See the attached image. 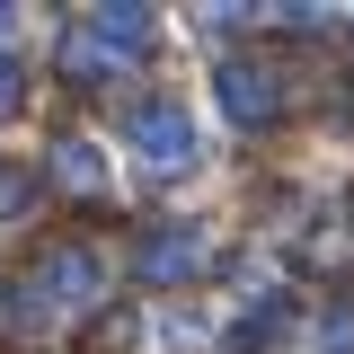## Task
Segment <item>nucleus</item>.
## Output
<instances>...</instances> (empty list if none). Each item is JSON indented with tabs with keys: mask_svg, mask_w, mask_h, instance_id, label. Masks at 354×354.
Masks as SVG:
<instances>
[{
	"mask_svg": "<svg viewBox=\"0 0 354 354\" xmlns=\"http://www.w3.org/2000/svg\"><path fill=\"white\" fill-rule=\"evenodd\" d=\"M115 142L133 151V169H151V177H186V169L213 160L195 97H177V88H133L115 106Z\"/></svg>",
	"mask_w": 354,
	"mask_h": 354,
	"instance_id": "obj_1",
	"label": "nucleus"
},
{
	"mask_svg": "<svg viewBox=\"0 0 354 354\" xmlns=\"http://www.w3.org/2000/svg\"><path fill=\"white\" fill-rule=\"evenodd\" d=\"M151 53H160V18L151 9H88L80 27H62L53 71H71L80 88H106V80H124L133 62H151Z\"/></svg>",
	"mask_w": 354,
	"mask_h": 354,
	"instance_id": "obj_2",
	"label": "nucleus"
},
{
	"mask_svg": "<svg viewBox=\"0 0 354 354\" xmlns=\"http://www.w3.org/2000/svg\"><path fill=\"white\" fill-rule=\"evenodd\" d=\"M18 292H27V301H18V328H62V319L97 310V292H106V257H97L88 239H62L53 257H36V274H27Z\"/></svg>",
	"mask_w": 354,
	"mask_h": 354,
	"instance_id": "obj_3",
	"label": "nucleus"
},
{
	"mask_svg": "<svg viewBox=\"0 0 354 354\" xmlns=\"http://www.w3.org/2000/svg\"><path fill=\"white\" fill-rule=\"evenodd\" d=\"M204 257H213V230H204V221H160V230H142V239L124 248L133 283H151V292L195 283V274H204Z\"/></svg>",
	"mask_w": 354,
	"mask_h": 354,
	"instance_id": "obj_4",
	"label": "nucleus"
},
{
	"mask_svg": "<svg viewBox=\"0 0 354 354\" xmlns=\"http://www.w3.org/2000/svg\"><path fill=\"white\" fill-rule=\"evenodd\" d=\"M283 97H292V88H283L274 62H213V106H221L239 133L274 124V115H283Z\"/></svg>",
	"mask_w": 354,
	"mask_h": 354,
	"instance_id": "obj_5",
	"label": "nucleus"
},
{
	"mask_svg": "<svg viewBox=\"0 0 354 354\" xmlns=\"http://www.w3.org/2000/svg\"><path fill=\"white\" fill-rule=\"evenodd\" d=\"M44 177H53V186H71V195H106V186H115V169L97 160V142H88V133H62V142H53V160H44Z\"/></svg>",
	"mask_w": 354,
	"mask_h": 354,
	"instance_id": "obj_6",
	"label": "nucleus"
},
{
	"mask_svg": "<svg viewBox=\"0 0 354 354\" xmlns=\"http://www.w3.org/2000/svg\"><path fill=\"white\" fill-rule=\"evenodd\" d=\"M292 337V292H266V301H248V319L230 328V354H257V346H283Z\"/></svg>",
	"mask_w": 354,
	"mask_h": 354,
	"instance_id": "obj_7",
	"label": "nucleus"
},
{
	"mask_svg": "<svg viewBox=\"0 0 354 354\" xmlns=\"http://www.w3.org/2000/svg\"><path fill=\"white\" fill-rule=\"evenodd\" d=\"M195 337H204V319H169V310L133 328V346H195Z\"/></svg>",
	"mask_w": 354,
	"mask_h": 354,
	"instance_id": "obj_8",
	"label": "nucleus"
},
{
	"mask_svg": "<svg viewBox=\"0 0 354 354\" xmlns=\"http://www.w3.org/2000/svg\"><path fill=\"white\" fill-rule=\"evenodd\" d=\"M18 106H27V62L0 53V115H18Z\"/></svg>",
	"mask_w": 354,
	"mask_h": 354,
	"instance_id": "obj_9",
	"label": "nucleus"
},
{
	"mask_svg": "<svg viewBox=\"0 0 354 354\" xmlns=\"http://www.w3.org/2000/svg\"><path fill=\"white\" fill-rule=\"evenodd\" d=\"M9 213H27V177H18V169H0V221H9Z\"/></svg>",
	"mask_w": 354,
	"mask_h": 354,
	"instance_id": "obj_10",
	"label": "nucleus"
},
{
	"mask_svg": "<svg viewBox=\"0 0 354 354\" xmlns=\"http://www.w3.org/2000/svg\"><path fill=\"white\" fill-rule=\"evenodd\" d=\"M9 36H18V9H9V0H0V53H9Z\"/></svg>",
	"mask_w": 354,
	"mask_h": 354,
	"instance_id": "obj_11",
	"label": "nucleus"
}]
</instances>
